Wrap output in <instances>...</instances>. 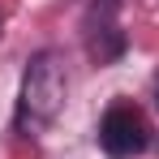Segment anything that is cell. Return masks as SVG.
<instances>
[{
  "label": "cell",
  "mask_w": 159,
  "mask_h": 159,
  "mask_svg": "<svg viewBox=\"0 0 159 159\" xmlns=\"http://www.w3.org/2000/svg\"><path fill=\"white\" fill-rule=\"evenodd\" d=\"M65 95H69V73H65V56L60 52H34L22 73V90H17V116L13 125L22 138H34L48 125H56V116L65 112Z\"/></svg>",
  "instance_id": "cell-1"
},
{
  "label": "cell",
  "mask_w": 159,
  "mask_h": 159,
  "mask_svg": "<svg viewBox=\"0 0 159 159\" xmlns=\"http://www.w3.org/2000/svg\"><path fill=\"white\" fill-rule=\"evenodd\" d=\"M151 146V125L142 116V107L129 99H116L99 116V151L107 159H138Z\"/></svg>",
  "instance_id": "cell-2"
},
{
  "label": "cell",
  "mask_w": 159,
  "mask_h": 159,
  "mask_svg": "<svg viewBox=\"0 0 159 159\" xmlns=\"http://www.w3.org/2000/svg\"><path fill=\"white\" fill-rule=\"evenodd\" d=\"M82 34H86V56L95 65H116L120 56L129 52V39L120 30V17H86Z\"/></svg>",
  "instance_id": "cell-3"
},
{
  "label": "cell",
  "mask_w": 159,
  "mask_h": 159,
  "mask_svg": "<svg viewBox=\"0 0 159 159\" xmlns=\"http://www.w3.org/2000/svg\"><path fill=\"white\" fill-rule=\"evenodd\" d=\"M0 34H4V13H0Z\"/></svg>",
  "instance_id": "cell-4"
},
{
  "label": "cell",
  "mask_w": 159,
  "mask_h": 159,
  "mask_svg": "<svg viewBox=\"0 0 159 159\" xmlns=\"http://www.w3.org/2000/svg\"><path fill=\"white\" fill-rule=\"evenodd\" d=\"M155 103H159V82H155Z\"/></svg>",
  "instance_id": "cell-5"
}]
</instances>
